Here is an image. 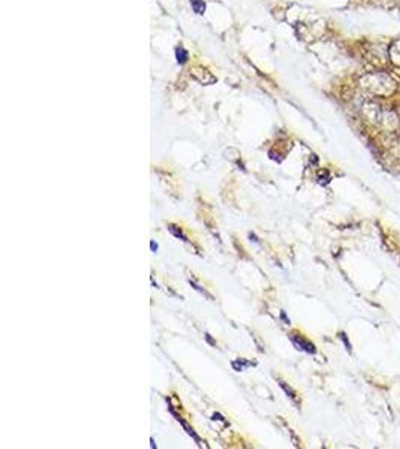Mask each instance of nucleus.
I'll use <instances>...</instances> for the list:
<instances>
[{
  "instance_id": "1",
  "label": "nucleus",
  "mask_w": 400,
  "mask_h": 449,
  "mask_svg": "<svg viewBox=\"0 0 400 449\" xmlns=\"http://www.w3.org/2000/svg\"><path fill=\"white\" fill-rule=\"evenodd\" d=\"M361 87L376 96H390L396 92L397 83L384 72H372L360 80Z\"/></svg>"
},
{
  "instance_id": "2",
  "label": "nucleus",
  "mask_w": 400,
  "mask_h": 449,
  "mask_svg": "<svg viewBox=\"0 0 400 449\" xmlns=\"http://www.w3.org/2000/svg\"><path fill=\"white\" fill-rule=\"evenodd\" d=\"M191 77H192L194 80H197V81H198L200 84H202V86H210V84H214V83H216V77H214V75H213L208 69L201 67V66H195V67L191 69Z\"/></svg>"
},
{
  "instance_id": "3",
  "label": "nucleus",
  "mask_w": 400,
  "mask_h": 449,
  "mask_svg": "<svg viewBox=\"0 0 400 449\" xmlns=\"http://www.w3.org/2000/svg\"><path fill=\"white\" fill-rule=\"evenodd\" d=\"M293 343H294V345H296V348H297V349H300V351H306L307 353H315V348H313V345H310L309 342H306V340L300 339V337H293Z\"/></svg>"
},
{
  "instance_id": "4",
  "label": "nucleus",
  "mask_w": 400,
  "mask_h": 449,
  "mask_svg": "<svg viewBox=\"0 0 400 449\" xmlns=\"http://www.w3.org/2000/svg\"><path fill=\"white\" fill-rule=\"evenodd\" d=\"M388 54H390V60H391L394 64L400 66V39L396 41V42L390 47Z\"/></svg>"
},
{
  "instance_id": "5",
  "label": "nucleus",
  "mask_w": 400,
  "mask_h": 449,
  "mask_svg": "<svg viewBox=\"0 0 400 449\" xmlns=\"http://www.w3.org/2000/svg\"><path fill=\"white\" fill-rule=\"evenodd\" d=\"M175 56H177V62H178L180 64H183V63L188 62V53H186L185 48L178 47V48L175 50Z\"/></svg>"
},
{
  "instance_id": "6",
  "label": "nucleus",
  "mask_w": 400,
  "mask_h": 449,
  "mask_svg": "<svg viewBox=\"0 0 400 449\" xmlns=\"http://www.w3.org/2000/svg\"><path fill=\"white\" fill-rule=\"evenodd\" d=\"M191 3H192V8L197 14H204V11H205L204 0H191Z\"/></svg>"
},
{
  "instance_id": "7",
  "label": "nucleus",
  "mask_w": 400,
  "mask_h": 449,
  "mask_svg": "<svg viewBox=\"0 0 400 449\" xmlns=\"http://www.w3.org/2000/svg\"><path fill=\"white\" fill-rule=\"evenodd\" d=\"M279 384H280V386L283 388V391H285V392H286V394H288V395H289L291 398H293V400H296V392H294L293 389H291L289 386H286V385H285L283 382H279Z\"/></svg>"
},
{
  "instance_id": "8",
  "label": "nucleus",
  "mask_w": 400,
  "mask_h": 449,
  "mask_svg": "<svg viewBox=\"0 0 400 449\" xmlns=\"http://www.w3.org/2000/svg\"><path fill=\"white\" fill-rule=\"evenodd\" d=\"M243 364H247V365H249V362H243ZM233 367H234V368H235V370H237V371H241V370H243V367H241V364H240V365H238V362H233Z\"/></svg>"
},
{
  "instance_id": "9",
  "label": "nucleus",
  "mask_w": 400,
  "mask_h": 449,
  "mask_svg": "<svg viewBox=\"0 0 400 449\" xmlns=\"http://www.w3.org/2000/svg\"><path fill=\"white\" fill-rule=\"evenodd\" d=\"M150 246H152V249H153V250H158V246H156V244H155V243H152V244H150Z\"/></svg>"
}]
</instances>
